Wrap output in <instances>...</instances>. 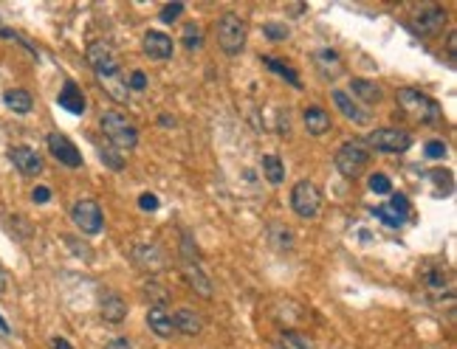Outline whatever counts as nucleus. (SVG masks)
Masks as SVG:
<instances>
[{"label": "nucleus", "instance_id": "f257e3e1", "mask_svg": "<svg viewBox=\"0 0 457 349\" xmlns=\"http://www.w3.org/2000/svg\"><path fill=\"white\" fill-rule=\"evenodd\" d=\"M88 65L93 68L96 79L105 85L107 96L113 102H127V82L122 79L119 60L107 43H90L88 45Z\"/></svg>", "mask_w": 457, "mask_h": 349}, {"label": "nucleus", "instance_id": "f03ea898", "mask_svg": "<svg viewBox=\"0 0 457 349\" xmlns=\"http://www.w3.org/2000/svg\"><path fill=\"white\" fill-rule=\"evenodd\" d=\"M102 133L110 146L116 149H133L139 144V130L136 124L125 116V113H116V110H107L102 116Z\"/></svg>", "mask_w": 457, "mask_h": 349}, {"label": "nucleus", "instance_id": "7ed1b4c3", "mask_svg": "<svg viewBox=\"0 0 457 349\" xmlns=\"http://www.w3.org/2000/svg\"><path fill=\"white\" fill-rule=\"evenodd\" d=\"M398 104H401L404 113H409V116H412L415 122H421V124H435V122H441V107H438V102L429 99L426 93L415 90V87L398 90Z\"/></svg>", "mask_w": 457, "mask_h": 349}, {"label": "nucleus", "instance_id": "20e7f679", "mask_svg": "<svg viewBox=\"0 0 457 349\" xmlns=\"http://www.w3.org/2000/svg\"><path fill=\"white\" fill-rule=\"evenodd\" d=\"M370 163V146L364 141H347L339 152H336V169L345 178H359Z\"/></svg>", "mask_w": 457, "mask_h": 349}, {"label": "nucleus", "instance_id": "39448f33", "mask_svg": "<svg viewBox=\"0 0 457 349\" xmlns=\"http://www.w3.org/2000/svg\"><path fill=\"white\" fill-rule=\"evenodd\" d=\"M218 45L228 57H237L243 51V45H246V23H243V17L228 11L218 20Z\"/></svg>", "mask_w": 457, "mask_h": 349}, {"label": "nucleus", "instance_id": "423d86ee", "mask_svg": "<svg viewBox=\"0 0 457 349\" xmlns=\"http://www.w3.org/2000/svg\"><path fill=\"white\" fill-rule=\"evenodd\" d=\"M291 209L297 211L303 220H310L316 217L319 209H322V192L313 181H300L291 192Z\"/></svg>", "mask_w": 457, "mask_h": 349}, {"label": "nucleus", "instance_id": "0eeeda50", "mask_svg": "<svg viewBox=\"0 0 457 349\" xmlns=\"http://www.w3.org/2000/svg\"><path fill=\"white\" fill-rule=\"evenodd\" d=\"M370 149H379V152H406L412 146V139L406 130H395V127H381L373 130L367 141H364Z\"/></svg>", "mask_w": 457, "mask_h": 349}, {"label": "nucleus", "instance_id": "6e6552de", "mask_svg": "<svg viewBox=\"0 0 457 349\" xmlns=\"http://www.w3.org/2000/svg\"><path fill=\"white\" fill-rule=\"evenodd\" d=\"M71 217H74V222L85 234H99V231H102V222H105L102 209H99L96 200H76L74 209H71Z\"/></svg>", "mask_w": 457, "mask_h": 349}, {"label": "nucleus", "instance_id": "1a4fd4ad", "mask_svg": "<svg viewBox=\"0 0 457 349\" xmlns=\"http://www.w3.org/2000/svg\"><path fill=\"white\" fill-rule=\"evenodd\" d=\"M443 23H446V11L441 6H424L415 17H412V28L421 34V37H435L443 31Z\"/></svg>", "mask_w": 457, "mask_h": 349}, {"label": "nucleus", "instance_id": "9d476101", "mask_svg": "<svg viewBox=\"0 0 457 349\" xmlns=\"http://www.w3.org/2000/svg\"><path fill=\"white\" fill-rule=\"evenodd\" d=\"M48 149H51V155L60 161V163H65V166H82V155H79V149L74 146V141L68 139V136H63V133H51L48 136Z\"/></svg>", "mask_w": 457, "mask_h": 349}, {"label": "nucleus", "instance_id": "9b49d317", "mask_svg": "<svg viewBox=\"0 0 457 349\" xmlns=\"http://www.w3.org/2000/svg\"><path fill=\"white\" fill-rule=\"evenodd\" d=\"M9 158H11V163H14L26 178H37V175L43 172V158H40L37 149H31V146H14V149L9 152Z\"/></svg>", "mask_w": 457, "mask_h": 349}, {"label": "nucleus", "instance_id": "f8f14e48", "mask_svg": "<svg viewBox=\"0 0 457 349\" xmlns=\"http://www.w3.org/2000/svg\"><path fill=\"white\" fill-rule=\"evenodd\" d=\"M99 313L107 324H122L127 318V304L119 293H105L102 301H99Z\"/></svg>", "mask_w": 457, "mask_h": 349}, {"label": "nucleus", "instance_id": "ddd939ff", "mask_svg": "<svg viewBox=\"0 0 457 349\" xmlns=\"http://www.w3.org/2000/svg\"><path fill=\"white\" fill-rule=\"evenodd\" d=\"M145 54L150 60H169L172 57V40L164 31H147L145 34Z\"/></svg>", "mask_w": 457, "mask_h": 349}, {"label": "nucleus", "instance_id": "4468645a", "mask_svg": "<svg viewBox=\"0 0 457 349\" xmlns=\"http://www.w3.org/2000/svg\"><path fill=\"white\" fill-rule=\"evenodd\" d=\"M424 284L429 290L432 299H443V296H452L449 290V271L446 268H426L424 271Z\"/></svg>", "mask_w": 457, "mask_h": 349}, {"label": "nucleus", "instance_id": "2eb2a0df", "mask_svg": "<svg viewBox=\"0 0 457 349\" xmlns=\"http://www.w3.org/2000/svg\"><path fill=\"white\" fill-rule=\"evenodd\" d=\"M333 104L339 107V113H345L350 122H356V124H370V113L367 110H362L345 90H333Z\"/></svg>", "mask_w": 457, "mask_h": 349}, {"label": "nucleus", "instance_id": "dca6fc26", "mask_svg": "<svg viewBox=\"0 0 457 349\" xmlns=\"http://www.w3.org/2000/svg\"><path fill=\"white\" fill-rule=\"evenodd\" d=\"M147 324H150V330L158 335V338H172V333H175L172 313H169V310H164L161 304L150 307V313H147Z\"/></svg>", "mask_w": 457, "mask_h": 349}, {"label": "nucleus", "instance_id": "f3484780", "mask_svg": "<svg viewBox=\"0 0 457 349\" xmlns=\"http://www.w3.org/2000/svg\"><path fill=\"white\" fill-rule=\"evenodd\" d=\"M3 102H6V107H9L11 113H17V116L31 113V107H34L31 93H28V90H23V87H11V90H6V93H3Z\"/></svg>", "mask_w": 457, "mask_h": 349}, {"label": "nucleus", "instance_id": "a211bd4d", "mask_svg": "<svg viewBox=\"0 0 457 349\" xmlns=\"http://www.w3.org/2000/svg\"><path fill=\"white\" fill-rule=\"evenodd\" d=\"M172 324H175V330H178V333H184V335H198V333L204 330L201 316H198V313H192V310H187V307L172 313Z\"/></svg>", "mask_w": 457, "mask_h": 349}, {"label": "nucleus", "instance_id": "6ab92c4d", "mask_svg": "<svg viewBox=\"0 0 457 349\" xmlns=\"http://www.w3.org/2000/svg\"><path fill=\"white\" fill-rule=\"evenodd\" d=\"M60 107L63 110H68V113H74V116H82L85 113V96H82V90L76 87L74 82H65V87H63V93H60Z\"/></svg>", "mask_w": 457, "mask_h": 349}, {"label": "nucleus", "instance_id": "aec40b11", "mask_svg": "<svg viewBox=\"0 0 457 349\" xmlns=\"http://www.w3.org/2000/svg\"><path fill=\"white\" fill-rule=\"evenodd\" d=\"M303 119L310 136H325V133L330 130V116H327L322 107H308L303 113Z\"/></svg>", "mask_w": 457, "mask_h": 349}, {"label": "nucleus", "instance_id": "412c9836", "mask_svg": "<svg viewBox=\"0 0 457 349\" xmlns=\"http://www.w3.org/2000/svg\"><path fill=\"white\" fill-rule=\"evenodd\" d=\"M350 90H353V96L362 99L364 104L381 102V87L376 82H370V79H353V82H350Z\"/></svg>", "mask_w": 457, "mask_h": 349}, {"label": "nucleus", "instance_id": "4be33fe9", "mask_svg": "<svg viewBox=\"0 0 457 349\" xmlns=\"http://www.w3.org/2000/svg\"><path fill=\"white\" fill-rule=\"evenodd\" d=\"M184 276H187V281H189V284L195 287V293H201L204 299H212L215 287H212V281L204 276V271H201V268H195V265L189 262V265L184 268Z\"/></svg>", "mask_w": 457, "mask_h": 349}, {"label": "nucleus", "instance_id": "5701e85b", "mask_svg": "<svg viewBox=\"0 0 457 349\" xmlns=\"http://www.w3.org/2000/svg\"><path fill=\"white\" fill-rule=\"evenodd\" d=\"M263 172H266V181L274 183V186L285 181V166H283V161L277 155H266L263 158Z\"/></svg>", "mask_w": 457, "mask_h": 349}, {"label": "nucleus", "instance_id": "b1692460", "mask_svg": "<svg viewBox=\"0 0 457 349\" xmlns=\"http://www.w3.org/2000/svg\"><path fill=\"white\" fill-rule=\"evenodd\" d=\"M316 63H319V68L325 76H336L339 70H342V60H339V54L336 51H316Z\"/></svg>", "mask_w": 457, "mask_h": 349}, {"label": "nucleus", "instance_id": "393cba45", "mask_svg": "<svg viewBox=\"0 0 457 349\" xmlns=\"http://www.w3.org/2000/svg\"><path fill=\"white\" fill-rule=\"evenodd\" d=\"M373 214L379 217L384 225H389V228H398V225H404V220H406L401 211H395L389 203H387V206H379V209H373Z\"/></svg>", "mask_w": 457, "mask_h": 349}, {"label": "nucleus", "instance_id": "a878e982", "mask_svg": "<svg viewBox=\"0 0 457 349\" xmlns=\"http://www.w3.org/2000/svg\"><path fill=\"white\" fill-rule=\"evenodd\" d=\"M263 65H268V68L274 70V73H280V76H285V79H288V82H291L294 87H300V76H297L294 70L288 68L285 63H280V60H274V57H263Z\"/></svg>", "mask_w": 457, "mask_h": 349}, {"label": "nucleus", "instance_id": "bb28decb", "mask_svg": "<svg viewBox=\"0 0 457 349\" xmlns=\"http://www.w3.org/2000/svg\"><path fill=\"white\" fill-rule=\"evenodd\" d=\"M184 45H187L189 51H195V48L204 45V34H201V28H198L195 23H187V26H184Z\"/></svg>", "mask_w": 457, "mask_h": 349}, {"label": "nucleus", "instance_id": "cd10ccee", "mask_svg": "<svg viewBox=\"0 0 457 349\" xmlns=\"http://www.w3.org/2000/svg\"><path fill=\"white\" fill-rule=\"evenodd\" d=\"M263 31H266V37H268V40H285V37L291 34V28H288L285 23H277V20L266 23V26H263Z\"/></svg>", "mask_w": 457, "mask_h": 349}, {"label": "nucleus", "instance_id": "c85d7f7f", "mask_svg": "<svg viewBox=\"0 0 457 349\" xmlns=\"http://www.w3.org/2000/svg\"><path fill=\"white\" fill-rule=\"evenodd\" d=\"M283 347L285 349H313V344H310L305 335H300V333H285V335H283Z\"/></svg>", "mask_w": 457, "mask_h": 349}, {"label": "nucleus", "instance_id": "c756f323", "mask_svg": "<svg viewBox=\"0 0 457 349\" xmlns=\"http://www.w3.org/2000/svg\"><path fill=\"white\" fill-rule=\"evenodd\" d=\"M370 189H373L376 195H389V192H392V183H389V178H387L384 172H376V175H370Z\"/></svg>", "mask_w": 457, "mask_h": 349}, {"label": "nucleus", "instance_id": "7c9ffc66", "mask_svg": "<svg viewBox=\"0 0 457 349\" xmlns=\"http://www.w3.org/2000/svg\"><path fill=\"white\" fill-rule=\"evenodd\" d=\"M181 11H184V3H167V6L158 11V17H161V23H172Z\"/></svg>", "mask_w": 457, "mask_h": 349}, {"label": "nucleus", "instance_id": "2f4dec72", "mask_svg": "<svg viewBox=\"0 0 457 349\" xmlns=\"http://www.w3.org/2000/svg\"><path fill=\"white\" fill-rule=\"evenodd\" d=\"M424 149H426V158H435V161L446 155V144H443V141H429Z\"/></svg>", "mask_w": 457, "mask_h": 349}, {"label": "nucleus", "instance_id": "473e14b6", "mask_svg": "<svg viewBox=\"0 0 457 349\" xmlns=\"http://www.w3.org/2000/svg\"><path fill=\"white\" fill-rule=\"evenodd\" d=\"M102 161H105L110 169H122V166H125V161L119 158V152H113V149H107V146L102 149Z\"/></svg>", "mask_w": 457, "mask_h": 349}, {"label": "nucleus", "instance_id": "72a5a7b5", "mask_svg": "<svg viewBox=\"0 0 457 349\" xmlns=\"http://www.w3.org/2000/svg\"><path fill=\"white\" fill-rule=\"evenodd\" d=\"M145 87H147V76L142 70H133L130 82H127V90H145Z\"/></svg>", "mask_w": 457, "mask_h": 349}, {"label": "nucleus", "instance_id": "f704fd0d", "mask_svg": "<svg viewBox=\"0 0 457 349\" xmlns=\"http://www.w3.org/2000/svg\"><path fill=\"white\" fill-rule=\"evenodd\" d=\"M389 206H392V209H398V211H401V214H404V217L409 214V200H406L404 195H392V200H389Z\"/></svg>", "mask_w": 457, "mask_h": 349}, {"label": "nucleus", "instance_id": "c9c22d12", "mask_svg": "<svg viewBox=\"0 0 457 349\" xmlns=\"http://www.w3.org/2000/svg\"><path fill=\"white\" fill-rule=\"evenodd\" d=\"M139 206H142L145 211H155L158 209V198L147 192V195H142V198H139Z\"/></svg>", "mask_w": 457, "mask_h": 349}, {"label": "nucleus", "instance_id": "e433bc0d", "mask_svg": "<svg viewBox=\"0 0 457 349\" xmlns=\"http://www.w3.org/2000/svg\"><path fill=\"white\" fill-rule=\"evenodd\" d=\"M31 198H34V203H48V198H51V189H46V186H37V189L31 192Z\"/></svg>", "mask_w": 457, "mask_h": 349}, {"label": "nucleus", "instance_id": "4c0bfd02", "mask_svg": "<svg viewBox=\"0 0 457 349\" xmlns=\"http://www.w3.org/2000/svg\"><path fill=\"white\" fill-rule=\"evenodd\" d=\"M105 349H133V347H130L127 338H113V341H107V347Z\"/></svg>", "mask_w": 457, "mask_h": 349}, {"label": "nucleus", "instance_id": "58836bf2", "mask_svg": "<svg viewBox=\"0 0 457 349\" xmlns=\"http://www.w3.org/2000/svg\"><path fill=\"white\" fill-rule=\"evenodd\" d=\"M446 51H449V57L455 60V54H457V34L455 31H452V34H449V40H446Z\"/></svg>", "mask_w": 457, "mask_h": 349}, {"label": "nucleus", "instance_id": "ea45409f", "mask_svg": "<svg viewBox=\"0 0 457 349\" xmlns=\"http://www.w3.org/2000/svg\"><path fill=\"white\" fill-rule=\"evenodd\" d=\"M0 37H3V40H17V34H14L9 26H3V20H0Z\"/></svg>", "mask_w": 457, "mask_h": 349}, {"label": "nucleus", "instance_id": "a19ab883", "mask_svg": "<svg viewBox=\"0 0 457 349\" xmlns=\"http://www.w3.org/2000/svg\"><path fill=\"white\" fill-rule=\"evenodd\" d=\"M51 347H54V349H74L71 344H68V341H65V338H54V341H51Z\"/></svg>", "mask_w": 457, "mask_h": 349}, {"label": "nucleus", "instance_id": "79ce46f5", "mask_svg": "<svg viewBox=\"0 0 457 349\" xmlns=\"http://www.w3.org/2000/svg\"><path fill=\"white\" fill-rule=\"evenodd\" d=\"M6 287H9V276H6V271L0 268V296L6 293Z\"/></svg>", "mask_w": 457, "mask_h": 349}, {"label": "nucleus", "instance_id": "37998d69", "mask_svg": "<svg viewBox=\"0 0 457 349\" xmlns=\"http://www.w3.org/2000/svg\"><path fill=\"white\" fill-rule=\"evenodd\" d=\"M0 330H3V333H9V324H6L3 318H0Z\"/></svg>", "mask_w": 457, "mask_h": 349}]
</instances>
